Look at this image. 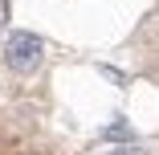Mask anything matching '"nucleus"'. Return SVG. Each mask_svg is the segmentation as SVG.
<instances>
[{"instance_id": "f03ea898", "label": "nucleus", "mask_w": 159, "mask_h": 155, "mask_svg": "<svg viewBox=\"0 0 159 155\" xmlns=\"http://www.w3.org/2000/svg\"><path fill=\"white\" fill-rule=\"evenodd\" d=\"M102 139H106V143H131V127L118 118L114 127H106V131H102Z\"/></svg>"}, {"instance_id": "7ed1b4c3", "label": "nucleus", "mask_w": 159, "mask_h": 155, "mask_svg": "<svg viewBox=\"0 0 159 155\" xmlns=\"http://www.w3.org/2000/svg\"><path fill=\"white\" fill-rule=\"evenodd\" d=\"M106 155H151V151L139 143H114V147H106Z\"/></svg>"}, {"instance_id": "20e7f679", "label": "nucleus", "mask_w": 159, "mask_h": 155, "mask_svg": "<svg viewBox=\"0 0 159 155\" xmlns=\"http://www.w3.org/2000/svg\"><path fill=\"white\" fill-rule=\"evenodd\" d=\"M4 21H8V0H0V29H4Z\"/></svg>"}, {"instance_id": "f257e3e1", "label": "nucleus", "mask_w": 159, "mask_h": 155, "mask_svg": "<svg viewBox=\"0 0 159 155\" xmlns=\"http://www.w3.org/2000/svg\"><path fill=\"white\" fill-rule=\"evenodd\" d=\"M0 57H4V66L12 74H33L45 57V41L37 33H29V29H12L4 37V45H0Z\"/></svg>"}]
</instances>
